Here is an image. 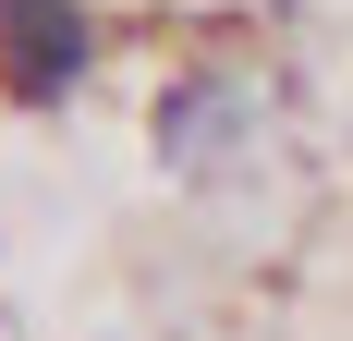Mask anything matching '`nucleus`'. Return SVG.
Here are the masks:
<instances>
[{
  "instance_id": "f257e3e1",
  "label": "nucleus",
  "mask_w": 353,
  "mask_h": 341,
  "mask_svg": "<svg viewBox=\"0 0 353 341\" xmlns=\"http://www.w3.org/2000/svg\"><path fill=\"white\" fill-rule=\"evenodd\" d=\"M146 146H159V170H183V183H219V170L256 146V86H244L232 61L171 73L159 110H146Z\"/></svg>"
},
{
  "instance_id": "f03ea898",
  "label": "nucleus",
  "mask_w": 353,
  "mask_h": 341,
  "mask_svg": "<svg viewBox=\"0 0 353 341\" xmlns=\"http://www.w3.org/2000/svg\"><path fill=\"white\" fill-rule=\"evenodd\" d=\"M98 61V25L85 0H0V98L12 110H61Z\"/></svg>"
}]
</instances>
